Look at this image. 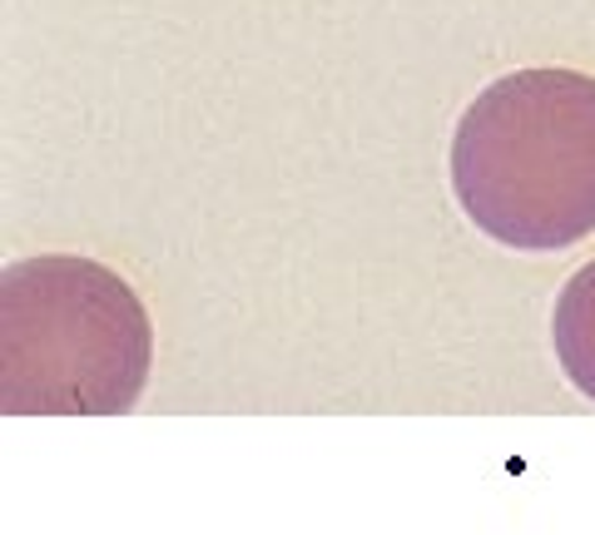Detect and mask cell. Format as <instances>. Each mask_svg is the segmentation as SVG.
<instances>
[{
    "mask_svg": "<svg viewBox=\"0 0 595 535\" xmlns=\"http://www.w3.org/2000/svg\"><path fill=\"white\" fill-rule=\"evenodd\" d=\"M551 342L565 376H571V386L595 402V263H585L565 283V293L555 297Z\"/></svg>",
    "mask_w": 595,
    "mask_h": 535,
    "instance_id": "cell-3",
    "label": "cell"
},
{
    "mask_svg": "<svg viewBox=\"0 0 595 535\" xmlns=\"http://www.w3.org/2000/svg\"><path fill=\"white\" fill-rule=\"evenodd\" d=\"M452 188L496 243L555 253L595 233V75L516 69L466 105Z\"/></svg>",
    "mask_w": 595,
    "mask_h": 535,
    "instance_id": "cell-1",
    "label": "cell"
},
{
    "mask_svg": "<svg viewBox=\"0 0 595 535\" xmlns=\"http://www.w3.org/2000/svg\"><path fill=\"white\" fill-rule=\"evenodd\" d=\"M149 372V317L89 258H25L0 273L6 412H129Z\"/></svg>",
    "mask_w": 595,
    "mask_h": 535,
    "instance_id": "cell-2",
    "label": "cell"
}]
</instances>
